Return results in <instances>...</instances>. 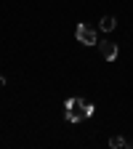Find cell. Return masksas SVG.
Listing matches in <instances>:
<instances>
[{
	"mask_svg": "<svg viewBox=\"0 0 133 149\" xmlns=\"http://www.w3.org/2000/svg\"><path fill=\"white\" fill-rule=\"evenodd\" d=\"M109 146H115V149H120V146H130L123 136H115V139H109Z\"/></svg>",
	"mask_w": 133,
	"mask_h": 149,
	"instance_id": "5b68a950",
	"label": "cell"
},
{
	"mask_svg": "<svg viewBox=\"0 0 133 149\" xmlns=\"http://www.w3.org/2000/svg\"><path fill=\"white\" fill-rule=\"evenodd\" d=\"M64 109H67L64 115H67V120H69V123H80V120H85V117H91V115H93V104H88V101H83V99H77V96L67 99Z\"/></svg>",
	"mask_w": 133,
	"mask_h": 149,
	"instance_id": "6da1fadb",
	"label": "cell"
},
{
	"mask_svg": "<svg viewBox=\"0 0 133 149\" xmlns=\"http://www.w3.org/2000/svg\"><path fill=\"white\" fill-rule=\"evenodd\" d=\"M3 85H6V77H0V88H3Z\"/></svg>",
	"mask_w": 133,
	"mask_h": 149,
	"instance_id": "8992f818",
	"label": "cell"
},
{
	"mask_svg": "<svg viewBox=\"0 0 133 149\" xmlns=\"http://www.w3.org/2000/svg\"><path fill=\"white\" fill-rule=\"evenodd\" d=\"M99 27H101V32H112V29L117 27V19H115V16H104Z\"/></svg>",
	"mask_w": 133,
	"mask_h": 149,
	"instance_id": "277c9868",
	"label": "cell"
},
{
	"mask_svg": "<svg viewBox=\"0 0 133 149\" xmlns=\"http://www.w3.org/2000/svg\"><path fill=\"white\" fill-rule=\"evenodd\" d=\"M130 146H133V141H130Z\"/></svg>",
	"mask_w": 133,
	"mask_h": 149,
	"instance_id": "52a82bcc",
	"label": "cell"
},
{
	"mask_svg": "<svg viewBox=\"0 0 133 149\" xmlns=\"http://www.w3.org/2000/svg\"><path fill=\"white\" fill-rule=\"evenodd\" d=\"M77 40L83 43V45H96V29H93L91 24H77Z\"/></svg>",
	"mask_w": 133,
	"mask_h": 149,
	"instance_id": "7a4b0ae2",
	"label": "cell"
},
{
	"mask_svg": "<svg viewBox=\"0 0 133 149\" xmlns=\"http://www.w3.org/2000/svg\"><path fill=\"white\" fill-rule=\"evenodd\" d=\"M99 51H101V56L107 61H115L117 59V45L112 43V40H104V43H99Z\"/></svg>",
	"mask_w": 133,
	"mask_h": 149,
	"instance_id": "3957f363",
	"label": "cell"
}]
</instances>
